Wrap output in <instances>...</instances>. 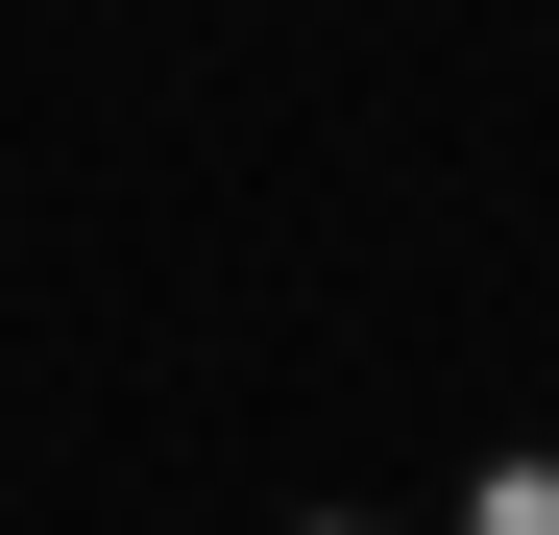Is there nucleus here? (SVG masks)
Wrapping results in <instances>:
<instances>
[{
    "instance_id": "obj_1",
    "label": "nucleus",
    "mask_w": 559,
    "mask_h": 535,
    "mask_svg": "<svg viewBox=\"0 0 559 535\" xmlns=\"http://www.w3.org/2000/svg\"><path fill=\"white\" fill-rule=\"evenodd\" d=\"M438 535H559V438H462V487H438Z\"/></svg>"
},
{
    "instance_id": "obj_2",
    "label": "nucleus",
    "mask_w": 559,
    "mask_h": 535,
    "mask_svg": "<svg viewBox=\"0 0 559 535\" xmlns=\"http://www.w3.org/2000/svg\"><path fill=\"white\" fill-rule=\"evenodd\" d=\"M293 535H390V511H293Z\"/></svg>"
}]
</instances>
